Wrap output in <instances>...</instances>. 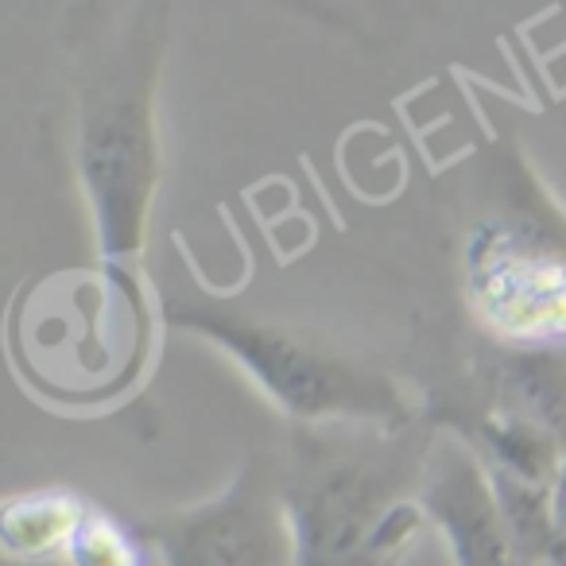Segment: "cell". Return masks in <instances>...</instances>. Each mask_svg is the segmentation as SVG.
<instances>
[{"mask_svg":"<svg viewBox=\"0 0 566 566\" xmlns=\"http://www.w3.org/2000/svg\"><path fill=\"white\" fill-rule=\"evenodd\" d=\"M171 9H90L74 24V175L94 221L105 268L128 283L148 249L164 156H159V74Z\"/></svg>","mask_w":566,"mask_h":566,"instance_id":"cell-1","label":"cell"},{"mask_svg":"<svg viewBox=\"0 0 566 566\" xmlns=\"http://www.w3.org/2000/svg\"><path fill=\"white\" fill-rule=\"evenodd\" d=\"M434 427H287L275 450L295 566H400L423 527L419 485Z\"/></svg>","mask_w":566,"mask_h":566,"instance_id":"cell-2","label":"cell"},{"mask_svg":"<svg viewBox=\"0 0 566 566\" xmlns=\"http://www.w3.org/2000/svg\"><path fill=\"white\" fill-rule=\"evenodd\" d=\"M159 315L171 331L195 334L241 365L292 427L361 423L400 431L423 419V403L385 369L213 295L195 272L167 287Z\"/></svg>","mask_w":566,"mask_h":566,"instance_id":"cell-3","label":"cell"},{"mask_svg":"<svg viewBox=\"0 0 566 566\" xmlns=\"http://www.w3.org/2000/svg\"><path fill=\"white\" fill-rule=\"evenodd\" d=\"M465 300L485 338L566 349V210L520 164L465 237Z\"/></svg>","mask_w":566,"mask_h":566,"instance_id":"cell-4","label":"cell"},{"mask_svg":"<svg viewBox=\"0 0 566 566\" xmlns=\"http://www.w3.org/2000/svg\"><path fill=\"white\" fill-rule=\"evenodd\" d=\"M164 566H295L275 450H256L218 496L136 520Z\"/></svg>","mask_w":566,"mask_h":566,"instance_id":"cell-5","label":"cell"},{"mask_svg":"<svg viewBox=\"0 0 566 566\" xmlns=\"http://www.w3.org/2000/svg\"><path fill=\"white\" fill-rule=\"evenodd\" d=\"M423 408L470 411L516 423L551 439L566 454V349L504 346L485 338L465 365V380Z\"/></svg>","mask_w":566,"mask_h":566,"instance_id":"cell-6","label":"cell"},{"mask_svg":"<svg viewBox=\"0 0 566 566\" xmlns=\"http://www.w3.org/2000/svg\"><path fill=\"white\" fill-rule=\"evenodd\" d=\"M419 509L442 532L454 566H512V539L489 473L458 434L434 431Z\"/></svg>","mask_w":566,"mask_h":566,"instance_id":"cell-7","label":"cell"},{"mask_svg":"<svg viewBox=\"0 0 566 566\" xmlns=\"http://www.w3.org/2000/svg\"><path fill=\"white\" fill-rule=\"evenodd\" d=\"M94 504V496L63 481L9 493L0 504V551L12 563L63 555Z\"/></svg>","mask_w":566,"mask_h":566,"instance_id":"cell-8","label":"cell"},{"mask_svg":"<svg viewBox=\"0 0 566 566\" xmlns=\"http://www.w3.org/2000/svg\"><path fill=\"white\" fill-rule=\"evenodd\" d=\"M151 543L144 539L140 524L94 504L86 524L78 527L71 543L74 566H151Z\"/></svg>","mask_w":566,"mask_h":566,"instance_id":"cell-9","label":"cell"},{"mask_svg":"<svg viewBox=\"0 0 566 566\" xmlns=\"http://www.w3.org/2000/svg\"><path fill=\"white\" fill-rule=\"evenodd\" d=\"M543 566H566V462L555 478V493H551V551Z\"/></svg>","mask_w":566,"mask_h":566,"instance_id":"cell-10","label":"cell"}]
</instances>
